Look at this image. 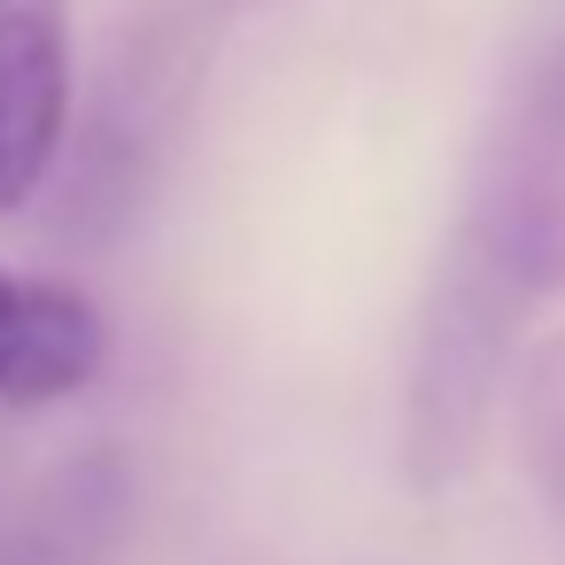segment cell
Segmentation results:
<instances>
[{
  "label": "cell",
  "instance_id": "1",
  "mask_svg": "<svg viewBox=\"0 0 565 565\" xmlns=\"http://www.w3.org/2000/svg\"><path fill=\"white\" fill-rule=\"evenodd\" d=\"M550 287H565V32L503 78L418 302L403 372V480L418 495L472 472Z\"/></svg>",
  "mask_w": 565,
  "mask_h": 565
},
{
  "label": "cell",
  "instance_id": "2",
  "mask_svg": "<svg viewBox=\"0 0 565 565\" xmlns=\"http://www.w3.org/2000/svg\"><path fill=\"white\" fill-rule=\"evenodd\" d=\"M202 63H210V24L194 9H156L117 40V55L94 86V109L78 125V163L63 179L71 241H117L148 210V194L186 132Z\"/></svg>",
  "mask_w": 565,
  "mask_h": 565
},
{
  "label": "cell",
  "instance_id": "3",
  "mask_svg": "<svg viewBox=\"0 0 565 565\" xmlns=\"http://www.w3.org/2000/svg\"><path fill=\"white\" fill-rule=\"evenodd\" d=\"M71 0H0V217H17L71 148Z\"/></svg>",
  "mask_w": 565,
  "mask_h": 565
},
{
  "label": "cell",
  "instance_id": "4",
  "mask_svg": "<svg viewBox=\"0 0 565 565\" xmlns=\"http://www.w3.org/2000/svg\"><path fill=\"white\" fill-rule=\"evenodd\" d=\"M109 364V318L71 279L0 271V403L40 411L94 387Z\"/></svg>",
  "mask_w": 565,
  "mask_h": 565
},
{
  "label": "cell",
  "instance_id": "5",
  "mask_svg": "<svg viewBox=\"0 0 565 565\" xmlns=\"http://www.w3.org/2000/svg\"><path fill=\"white\" fill-rule=\"evenodd\" d=\"M132 519V465L117 449L71 457L32 488L17 534L0 542V565H109Z\"/></svg>",
  "mask_w": 565,
  "mask_h": 565
},
{
  "label": "cell",
  "instance_id": "6",
  "mask_svg": "<svg viewBox=\"0 0 565 565\" xmlns=\"http://www.w3.org/2000/svg\"><path fill=\"white\" fill-rule=\"evenodd\" d=\"M511 441L519 465L534 480V495L565 519V326L542 333L519 364H511Z\"/></svg>",
  "mask_w": 565,
  "mask_h": 565
}]
</instances>
